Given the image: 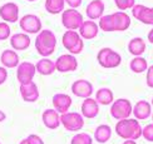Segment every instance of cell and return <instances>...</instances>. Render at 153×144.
Instances as JSON below:
<instances>
[{"label": "cell", "instance_id": "6da1fadb", "mask_svg": "<svg viewBox=\"0 0 153 144\" xmlns=\"http://www.w3.org/2000/svg\"><path fill=\"white\" fill-rule=\"evenodd\" d=\"M142 127L141 124L138 123L137 119H122V120H118V123L116 124V131L118 137L123 138L126 140H136L138 138L142 137Z\"/></svg>", "mask_w": 153, "mask_h": 144}, {"label": "cell", "instance_id": "7a4b0ae2", "mask_svg": "<svg viewBox=\"0 0 153 144\" xmlns=\"http://www.w3.org/2000/svg\"><path fill=\"white\" fill-rule=\"evenodd\" d=\"M56 47V36L52 30H42L39 34L36 35L35 39V49L44 58L50 56Z\"/></svg>", "mask_w": 153, "mask_h": 144}, {"label": "cell", "instance_id": "3957f363", "mask_svg": "<svg viewBox=\"0 0 153 144\" xmlns=\"http://www.w3.org/2000/svg\"><path fill=\"white\" fill-rule=\"evenodd\" d=\"M62 43L72 55H76L82 53L83 48H84V43H83L82 36L79 33H76L75 30H67L62 38Z\"/></svg>", "mask_w": 153, "mask_h": 144}, {"label": "cell", "instance_id": "277c9868", "mask_svg": "<svg viewBox=\"0 0 153 144\" xmlns=\"http://www.w3.org/2000/svg\"><path fill=\"white\" fill-rule=\"evenodd\" d=\"M97 59H98L99 65L105 68V69L117 68L120 65V63H122V56H120V54L111 48L100 49L98 52Z\"/></svg>", "mask_w": 153, "mask_h": 144}, {"label": "cell", "instance_id": "5b68a950", "mask_svg": "<svg viewBox=\"0 0 153 144\" xmlns=\"http://www.w3.org/2000/svg\"><path fill=\"white\" fill-rule=\"evenodd\" d=\"M132 110H133V106L129 100L126 98H119L117 100H114L111 105V114L117 120L129 118V115L132 114Z\"/></svg>", "mask_w": 153, "mask_h": 144}, {"label": "cell", "instance_id": "8992f818", "mask_svg": "<svg viewBox=\"0 0 153 144\" xmlns=\"http://www.w3.org/2000/svg\"><path fill=\"white\" fill-rule=\"evenodd\" d=\"M60 124L69 131H78L84 125V117L79 113H71L60 114Z\"/></svg>", "mask_w": 153, "mask_h": 144}, {"label": "cell", "instance_id": "52a82bcc", "mask_svg": "<svg viewBox=\"0 0 153 144\" xmlns=\"http://www.w3.org/2000/svg\"><path fill=\"white\" fill-rule=\"evenodd\" d=\"M84 21L83 15L76 9H68L64 10L62 14V24L67 28V30H75L80 28V25Z\"/></svg>", "mask_w": 153, "mask_h": 144}, {"label": "cell", "instance_id": "ba28073f", "mask_svg": "<svg viewBox=\"0 0 153 144\" xmlns=\"http://www.w3.org/2000/svg\"><path fill=\"white\" fill-rule=\"evenodd\" d=\"M19 25L25 34H39L42 31V20L34 14L24 15L19 21Z\"/></svg>", "mask_w": 153, "mask_h": 144}, {"label": "cell", "instance_id": "9c48e42d", "mask_svg": "<svg viewBox=\"0 0 153 144\" xmlns=\"http://www.w3.org/2000/svg\"><path fill=\"white\" fill-rule=\"evenodd\" d=\"M35 73H36L35 64L29 61H24L22 64H19L16 68V79L20 84H28L33 81Z\"/></svg>", "mask_w": 153, "mask_h": 144}, {"label": "cell", "instance_id": "30bf717a", "mask_svg": "<svg viewBox=\"0 0 153 144\" xmlns=\"http://www.w3.org/2000/svg\"><path fill=\"white\" fill-rule=\"evenodd\" d=\"M78 68V60L75 55L72 54H63L55 61V69L60 73H69L74 72Z\"/></svg>", "mask_w": 153, "mask_h": 144}, {"label": "cell", "instance_id": "8fae6325", "mask_svg": "<svg viewBox=\"0 0 153 144\" xmlns=\"http://www.w3.org/2000/svg\"><path fill=\"white\" fill-rule=\"evenodd\" d=\"M132 14L141 23L153 25V8H147L142 4H136L132 8Z\"/></svg>", "mask_w": 153, "mask_h": 144}, {"label": "cell", "instance_id": "7c38bea8", "mask_svg": "<svg viewBox=\"0 0 153 144\" xmlns=\"http://www.w3.org/2000/svg\"><path fill=\"white\" fill-rule=\"evenodd\" d=\"M93 90L94 89H93L92 83L85 79L75 80L72 85V93L79 98H84V99L91 98V95L93 94Z\"/></svg>", "mask_w": 153, "mask_h": 144}, {"label": "cell", "instance_id": "4fadbf2b", "mask_svg": "<svg viewBox=\"0 0 153 144\" xmlns=\"http://www.w3.org/2000/svg\"><path fill=\"white\" fill-rule=\"evenodd\" d=\"M0 18L5 23H16L19 19V6L15 3H6L0 6Z\"/></svg>", "mask_w": 153, "mask_h": 144}, {"label": "cell", "instance_id": "5bb4252c", "mask_svg": "<svg viewBox=\"0 0 153 144\" xmlns=\"http://www.w3.org/2000/svg\"><path fill=\"white\" fill-rule=\"evenodd\" d=\"M52 103L54 109L59 113V114H65L69 112V108L72 106V98L64 93L55 94L52 99Z\"/></svg>", "mask_w": 153, "mask_h": 144}, {"label": "cell", "instance_id": "9a60e30c", "mask_svg": "<svg viewBox=\"0 0 153 144\" xmlns=\"http://www.w3.org/2000/svg\"><path fill=\"white\" fill-rule=\"evenodd\" d=\"M19 90H20V95L24 102L34 103L39 99V89H38V85L34 81L28 84H20V89Z\"/></svg>", "mask_w": 153, "mask_h": 144}, {"label": "cell", "instance_id": "2e32d148", "mask_svg": "<svg viewBox=\"0 0 153 144\" xmlns=\"http://www.w3.org/2000/svg\"><path fill=\"white\" fill-rule=\"evenodd\" d=\"M99 33V27L98 24H95L94 20H84L83 24L79 28V35L82 36V39L91 40L94 39Z\"/></svg>", "mask_w": 153, "mask_h": 144}, {"label": "cell", "instance_id": "e0dca14e", "mask_svg": "<svg viewBox=\"0 0 153 144\" xmlns=\"http://www.w3.org/2000/svg\"><path fill=\"white\" fill-rule=\"evenodd\" d=\"M132 114L134 115L137 120H144L151 117L152 114V105L147 102V100H139L137 104L133 106Z\"/></svg>", "mask_w": 153, "mask_h": 144}, {"label": "cell", "instance_id": "ac0fdd59", "mask_svg": "<svg viewBox=\"0 0 153 144\" xmlns=\"http://www.w3.org/2000/svg\"><path fill=\"white\" fill-rule=\"evenodd\" d=\"M10 45L15 52L28 49L30 45V36L25 33H16L10 36Z\"/></svg>", "mask_w": 153, "mask_h": 144}, {"label": "cell", "instance_id": "d6986e66", "mask_svg": "<svg viewBox=\"0 0 153 144\" xmlns=\"http://www.w3.org/2000/svg\"><path fill=\"white\" fill-rule=\"evenodd\" d=\"M99 113V104L93 98H87L82 103V115L88 119H93Z\"/></svg>", "mask_w": 153, "mask_h": 144}, {"label": "cell", "instance_id": "ffe728a7", "mask_svg": "<svg viewBox=\"0 0 153 144\" xmlns=\"http://www.w3.org/2000/svg\"><path fill=\"white\" fill-rule=\"evenodd\" d=\"M87 16L91 19V20H97L100 19L104 14V3L103 0H92L91 3L88 4L87 9Z\"/></svg>", "mask_w": 153, "mask_h": 144}, {"label": "cell", "instance_id": "44dd1931", "mask_svg": "<svg viewBox=\"0 0 153 144\" xmlns=\"http://www.w3.org/2000/svg\"><path fill=\"white\" fill-rule=\"evenodd\" d=\"M43 123L48 129H56L60 125V114L55 109H47L44 110L43 115Z\"/></svg>", "mask_w": 153, "mask_h": 144}, {"label": "cell", "instance_id": "7402d4cb", "mask_svg": "<svg viewBox=\"0 0 153 144\" xmlns=\"http://www.w3.org/2000/svg\"><path fill=\"white\" fill-rule=\"evenodd\" d=\"M113 21H114V30L116 31H124L131 27V18L128 14L123 11L113 13Z\"/></svg>", "mask_w": 153, "mask_h": 144}, {"label": "cell", "instance_id": "603a6c76", "mask_svg": "<svg viewBox=\"0 0 153 144\" xmlns=\"http://www.w3.org/2000/svg\"><path fill=\"white\" fill-rule=\"evenodd\" d=\"M0 61L4 68H18L19 65V55L16 54L15 50H10L6 49L1 53V56H0Z\"/></svg>", "mask_w": 153, "mask_h": 144}, {"label": "cell", "instance_id": "cb8c5ba5", "mask_svg": "<svg viewBox=\"0 0 153 144\" xmlns=\"http://www.w3.org/2000/svg\"><path fill=\"white\" fill-rule=\"evenodd\" d=\"M36 72L42 75H52L56 69H55V61L50 60L48 58H43L36 63Z\"/></svg>", "mask_w": 153, "mask_h": 144}, {"label": "cell", "instance_id": "d4e9b609", "mask_svg": "<svg viewBox=\"0 0 153 144\" xmlns=\"http://www.w3.org/2000/svg\"><path fill=\"white\" fill-rule=\"evenodd\" d=\"M95 100L99 105H109L114 102L113 92L108 88H100L99 90L95 93Z\"/></svg>", "mask_w": 153, "mask_h": 144}, {"label": "cell", "instance_id": "484cf974", "mask_svg": "<svg viewBox=\"0 0 153 144\" xmlns=\"http://www.w3.org/2000/svg\"><path fill=\"white\" fill-rule=\"evenodd\" d=\"M112 137V128L109 127V125L107 124H102L99 125V127H97V129H95L94 131V139L97 140L98 143H107L108 140L111 139Z\"/></svg>", "mask_w": 153, "mask_h": 144}, {"label": "cell", "instance_id": "4316f807", "mask_svg": "<svg viewBox=\"0 0 153 144\" xmlns=\"http://www.w3.org/2000/svg\"><path fill=\"white\" fill-rule=\"evenodd\" d=\"M128 50L133 56H141L146 52V41L142 38H133L128 43Z\"/></svg>", "mask_w": 153, "mask_h": 144}, {"label": "cell", "instance_id": "83f0119b", "mask_svg": "<svg viewBox=\"0 0 153 144\" xmlns=\"http://www.w3.org/2000/svg\"><path fill=\"white\" fill-rule=\"evenodd\" d=\"M129 68H131V70L133 73H143V72H147V69H148V63L147 60H146L144 58H142V56H134L131 63H129Z\"/></svg>", "mask_w": 153, "mask_h": 144}, {"label": "cell", "instance_id": "f1b7e54d", "mask_svg": "<svg viewBox=\"0 0 153 144\" xmlns=\"http://www.w3.org/2000/svg\"><path fill=\"white\" fill-rule=\"evenodd\" d=\"M65 0H45V10L49 14H59L64 11Z\"/></svg>", "mask_w": 153, "mask_h": 144}, {"label": "cell", "instance_id": "f546056e", "mask_svg": "<svg viewBox=\"0 0 153 144\" xmlns=\"http://www.w3.org/2000/svg\"><path fill=\"white\" fill-rule=\"evenodd\" d=\"M99 29H102L105 33H111V31H116L114 30V21H113V15H103L99 19V24H98Z\"/></svg>", "mask_w": 153, "mask_h": 144}, {"label": "cell", "instance_id": "4dcf8cb0", "mask_svg": "<svg viewBox=\"0 0 153 144\" xmlns=\"http://www.w3.org/2000/svg\"><path fill=\"white\" fill-rule=\"evenodd\" d=\"M71 144H93V140H92V137L89 134L79 133V134H75L72 138Z\"/></svg>", "mask_w": 153, "mask_h": 144}, {"label": "cell", "instance_id": "1f68e13d", "mask_svg": "<svg viewBox=\"0 0 153 144\" xmlns=\"http://www.w3.org/2000/svg\"><path fill=\"white\" fill-rule=\"evenodd\" d=\"M117 8L120 10H127V9H132L136 5V0H114Z\"/></svg>", "mask_w": 153, "mask_h": 144}, {"label": "cell", "instance_id": "d6a6232c", "mask_svg": "<svg viewBox=\"0 0 153 144\" xmlns=\"http://www.w3.org/2000/svg\"><path fill=\"white\" fill-rule=\"evenodd\" d=\"M10 34H11V30L9 24L1 21L0 23V40H6L8 38H10Z\"/></svg>", "mask_w": 153, "mask_h": 144}, {"label": "cell", "instance_id": "836d02e7", "mask_svg": "<svg viewBox=\"0 0 153 144\" xmlns=\"http://www.w3.org/2000/svg\"><path fill=\"white\" fill-rule=\"evenodd\" d=\"M142 137L146 140L153 142V124H148L142 129Z\"/></svg>", "mask_w": 153, "mask_h": 144}, {"label": "cell", "instance_id": "e575fe53", "mask_svg": "<svg viewBox=\"0 0 153 144\" xmlns=\"http://www.w3.org/2000/svg\"><path fill=\"white\" fill-rule=\"evenodd\" d=\"M146 81H147V86L153 88V65H149L147 69V77H146Z\"/></svg>", "mask_w": 153, "mask_h": 144}, {"label": "cell", "instance_id": "d590c367", "mask_svg": "<svg viewBox=\"0 0 153 144\" xmlns=\"http://www.w3.org/2000/svg\"><path fill=\"white\" fill-rule=\"evenodd\" d=\"M27 139H28L29 144H44L43 139L36 134H30L29 137H27Z\"/></svg>", "mask_w": 153, "mask_h": 144}, {"label": "cell", "instance_id": "8d00e7d4", "mask_svg": "<svg viewBox=\"0 0 153 144\" xmlns=\"http://www.w3.org/2000/svg\"><path fill=\"white\" fill-rule=\"evenodd\" d=\"M6 79H8V72H6V68L0 66V85L4 84Z\"/></svg>", "mask_w": 153, "mask_h": 144}, {"label": "cell", "instance_id": "74e56055", "mask_svg": "<svg viewBox=\"0 0 153 144\" xmlns=\"http://www.w3.org/2000/svg\"><path fill=\"white\" fill-rule=\"evenodd\" d=\"M83 0H65V4L71 6V9H76L82 5Z\"/></svg>", "mask_w": 153, "mask_h": 144}, {"label": "cell", "instance_id": "f35d334b", "mask_svg": "<svg viewBox=\"0 0 153 144\" xmlns=\"http://www.w3.org/2000/svg\"><path fill=\"white\" fill-rule=\"evenodd\" d=\"M148 41L153 44V28L151 29V31L148 33Z\"/></svg>", "mask_w": 153, "mask_h": 144}, {"label": "cell", "instance_id": "ab89813d", "mask_svg": "<svg viewBox=\"0 0 153 144\" xmlns=\"http://www.w3.org/2000/svg\"><path fill=\"white\" fill-rule=\"evenodd\" d=\"M5 118H6V114H5L3 110H0V122H4Z\"/></svg>", "mask_w": 153, "mask_h": 144}, {"label": "cell", "instance_id": "60d3db41", "mask_svg": "<svg viewBox=\"0 0 153 144\" xmlns=\"http://www.w3.org/2000/svg\"><path fill=\"white\" fill-rule=\"evenodd\" d=\"M123 144H137V143H136V140H131V139H128V140H124Z\"/></svg>", "mask_w": 153, "mask_h": 144}, {"label": "cell", "instance_id": "b9f144b4", "mask_svg": "<svg viewBox=\"0 0 153 144\" xmlns=\"http://www.w3.org/2000/svg\"><path fill=\"white\" fill-rule=\"evenodd\" d=\"M19 144H29V142H28V139H27V138H25V139H23L20 143H19Z\"/></svg>", "mask_w": 153, "mask_h": 144}, {"label": "cell", "instance_id": "7bdbcfd3", "mask_svg": "<svg viewBox=\"0 0 153 144\" xmlns=\"http://www.w3.org/2000/svg\"><path fill=\"white\" fill-rule=\"evenodd\" d=\"M27 1H35V0H27Z\"/></svg>", "mask_w": 153, "mask_h": 144}, {"label": "cell", "instance_id": "ee69618b", "mask_svg": "<svg viewBox=\"0 0 153 144\" xmlns=\"http://www.w3.org/2000/svg\"><path fill=\"white\" fill-rule=\"evenodd\" d=\"M151 105H153V98H152V103H151Z\"/></svg>", "mask_w": 153, "mask_h": 144}, {"label": "cell", "instance_id": "f6af8a7d", "mask_svg": "<svg viewBox=\"0 0 153 144\" xmlns=\"http://www.w3.org/2000/svg\"><path fill=\"white\" fill-rule=\"evenodd\" d=\"M152 119H153V114H152Z\"/></svg>", "mask_w": 153, "mask_h": 144}, {"label": "cell", "instance_id": "bcb514c9", "mask_svg": "<svg viewBox=\"0 0 153 144\" xmlns=\"http://www.w3.org/2000/svg\"><path fill=\"white\" fill-rule=\"evenodd\" d=\"M0 144H1V143H0Z\"/></svg>", "mask_w": 153, "mask_h": 144}]
</instances>
